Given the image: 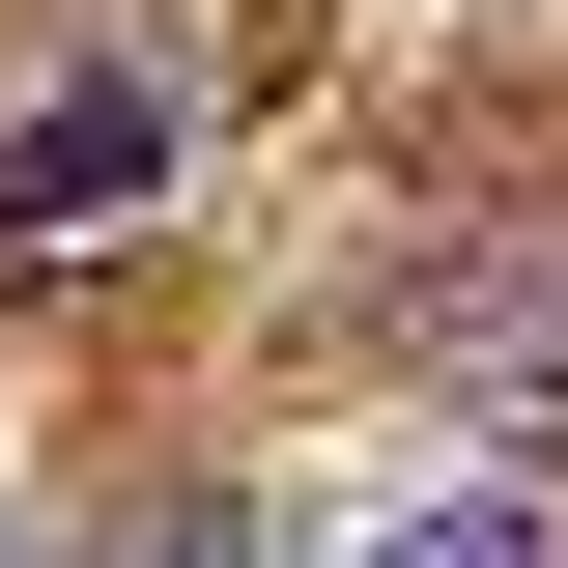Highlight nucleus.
Listing matches in <instances>:
<instances>
[{
  "label": "nucleus",
  "instance_id": "nucleus-1",
  "mask_svg": "<svg viewBox=\"0 0 568 568\" xmlns=\"http://www.w3.org/2000/svg\"><path fill=\"white\" fill-rule=\"evenodd\" d=\"M426 369H455L484 426H568V256H484L455 313H426Z\"/></svg>",
  "mask_w": 568,
  "mask_h": 568
},
{
  "label": "nucleus",
  "instance_id": "nucleus-2",
  "mask_svg": "<svg viewBox=\"0 0 568 568\" xmlns=\"http://www.w3.org/2000/svg\"><path fill=\"white\" fill-rule=\"evenodd\" d=\"M142 171H171V114H142V85H58V114L0 142V227H114Z\"/></svg>",
  "mask_w": 568,
  "mask_h": 568
},
{
  "label": "nucleus",
  "instance_id": "nucleus-3",
  "mask_svg": "<svg viewBox=\"0 0 568 568\" xmlns=\"http://www.w3.org/2000/svg\"><path fill=\"white\" fill-rule=\"evenodd\" d=\"M398 568H540V540H511V511H455V540H398Z\"/></svg>",
  "mask_w": 568,
  "mask_h": 568
}]
</instances>
